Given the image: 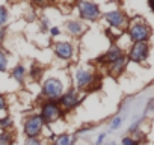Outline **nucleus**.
<instances>
[{"instance_id":"23","label":"nucleus","mask_w":154,"mask_h":145,"mask_svg":"<svg viewBox=\"0 0 154 145\" xmlns=\"http://www.w3.org/2000/svg\"><path fill=\"white\" fill-rule=\"evenodd\" d=\"M39 74H41V72H39V69L33 66V68H32V71H30V76H32L33 79H38V77H39Z\"/></svg>"},{"instance_id":"24","label":"nucleus","mask_w":154,"mask_h":145,"mask_svg":"<svg viewBox=\"0 0 154 145\" xmlns=\"http://www.w3.org/2000/svg\"><path fill=\"white\" fill-rule=\"evenodd\" d=\"M6 109V101H5V97L0 95V110H5Z\"/></svg>"},{"instance_id":"11","label":"nucleus","mask_w":154,"mask_h":145,"mask_svg":"<svg viewBox=\"0 0 154 145\" xmlns=\"http://www.w3.org/2000/svg\"><path fill=\"white\" fill-rule=\"evenodd\" d=\"M127 57L125 56H121L119 59H116L115 62H112L110 63V74L112 76H118V74H121V72L124 71V68H125V65H127Z\"/></svg>"},{"instance_id":"22","label":"nucleus","mask_w":154,"mask_h":145,"mask_svg":"<svg viewBox=\"0 0 154 145\" xmlns=\"http://www.w3.org/2000/svg\"><path fill=\"white\" fill-rule=\"evenodd\" d=\"M24 145H41V142H39V139H36V137H29V139L24 142Z\"/></svg>"},{"instance_id":"5","label":"nucleus","mask_w":154,"mask_h":145,"mask_svg":"<svg viewBox=\"0 0 154 145\" xmlns=\"http://www.w3.org/2000/svg\"><path fill=\"white\" fill-rule=\"evenodd\" d=\"M42 127H44L42 118H41L39 115H35V116H30V118L26 121V124H24V133H26L29 137H36V136L41 133Z\"/></svg>"},{"instance_id":"3","label":"nucleus","mask_w":154,"mask_h":145,"mask_svg":"<svg viewBox=\"0 0 154 145\" xmlns=\"http://www.w3.org/2000/svg\"><path fill=\"white\" fill-rule=\"evenodd\" d=\"M60 115H62V110L56 101H47L45 104H42L41 118H42L44 124H51V122L57 121L60 118Z\"/></svg>"},{"instance_id":"14","label":"nucleus","mask_w":154,"mask_h":145,"mask_svg":"<svg viewBox=\"0 0 154 145\" xmlns=\"http://www.w3.org/2000/svg\"><path fill=\"white\" fill-rule=\"evenodd\" d=\"M66 29H68V32L72 33V35H79V33H82V30H83L82 24L77 23V21H68V23H66Z\"/></svg>"},{"instance_id":"25","label":"nucleus","mask_w":154,"mask_h":145,"mask_svg":"<svg viewBox=\"0 0 154 145\" xmlns=\"http://www.w3.org/2000/svg\"><path fill=\"white\" fill-rule=\"evenodd\" d=\"M104 137H106V133H101V134L98 136V139H97V145H101V142L104 140Z\"/></svg>"},{"instance_id":"12","label":"nucleus","mask_w":154,"mask_h":145,"mask_svg":"<svg viewBox=\"0 0 154 145\" xmlns=\"http://www.w3.org/2000/svg\"><path fill=\"white\" fill-rule=\"evenodd\" d=\"M122 56V53H121V48L118 47V45H112L109 50H107V53L103 56V59H104V62H109V63H112V62H115L116 59H119Z\"/></svg>"},{"instance_id":"13","label":"nucleus","mask_w":154,"mask_h":145,"mask_svg":"<svg viewBox=\"0 0 154 145\" xmlns=\"http://www.w3.org/2000/svg\"><path fill=\"white\" fill-rule=\"evenodd\" d=\"M24 76H26V69L23 65H17L14 69H12V77L17 80V82H23L24 80Z\"/></svg>"},{"instance_id":"27","label":"nucleus","mask_w":154,"mask_h":145,"mask_svg":"<svg viewBox=\"0 0 154 145\" xmlns=\"http://www.w3.org/2000/svg\"><path fill=\"white\" fill-rule=\"evenodd\" d=\"M51 33H53V35H57V33H59V29H57V27H53V29H51Z\"/></svg>"},{"instance_id":"8","label":"nucleus","mask_w":154,"mask_h":145,"mask_svg":"<svg viewBox=\"0 0 154 145\" xmlns=\"http://www.w3.org/2000/svg\"><path fill=\"white\" fill-rule=\"evenodd\" d=\"M54 51H56V54L59 56V57H62V59H69L71 56H72V45L69 44V42H57L56 45H54Z\"/></svg>"},{"instance_id":"9","label":"nucleus","mask_w":154,"mask_h":145,"mask_svg":"<svg viewBox=\"0 0 154 145\" xmlns=\"http://www.w3.org/2000/svg\"><path fill=\"white\" fill-rule=\"evenodd\" d=\"M75 80H77V86H79V88H85V86L92 83L94 77H92V74L89 71L79 69V71H77V74H75Z\"/></svg>"},{"instance_id":"1","label":"nucleus","mask_w":154,"mask_h":145,"mask_svg":"<svg viewBox=\"0 0 154 145\" xmlns=\"http://www.w3.org/2000/svg\"><path fill=\"white\" fill-rule=\"evenodd\" d=\"M62 89H63V85L60 80L57 79H47L42 85V94L50 100V101H54V100H59V97H62Z\"/></svg>"},{"instance_id":"10","label":"nucleus","mask_w":154,"mask_h":145,"mask_svg":"<svg viewBox=\"0 0 154 145\" xmlns=\"http://www.w3.org/2000/svg\"><path fill=\"white\" fill-rule=\"evenodd\" d=\"M77 103H79V97H77V94L74 91H69V92H66L65 95L60 97V104L65 106V107H68V109L74 107Z\"/></svg>"},{"instance_id":"19","label":"nucleus","mask_w":154,"mask_h":145,"mask_svg":"<svg viewBox=\"0 0 154 145\" xmlns=\"http://www.w3.org/2000/svg\"><path fill=\"white\" fill-rule=\"evenodd\" d=\"M121 122H122L121 116H115V118H113V121L110 122V128H112V130H116V128L121 125Z\"/></svg>"},{"instance_id":"15","label":"nucleus","mask_w":154,"mask_h":145,"mask_svg":"<svg viewBox=\"0 0 154 145\" xmlns=\"http://www.w3.org/2000/svg\"><path fill=\"white\" fill-rule=\"evenodd\" d=\"M54 145H72V137L69 134H60L56 139V143Z\"/></svg>"},{"instance_id":"20","label":"nucleus","mask_w":154,"mask_h":145,"mask_svg":"<svg viewBox=\"0 0 154 145\" xmlns=\"http://www.w3.org/2000/svg\"><path fill=\"white\" fill-rule=\"evenodd\" d=\"M11 125H12V119L11 118H2L0 119V127L2 128H8Z\"/></svg>"},{"instance_id":"6","label":"nucleus","mask_w":154,"mask_h":145,"mask_svg":"<svg viewBox=\"0 0 154 145\" xmlns=\"http://www.w3.org/2000/svg\"><path fill=\"white\" fill-rule=\"evenodd\" d=\"M79 12H80V17L83 20H97L100 17V9L97 5L94 3H89V2H80L79 3Z\"/></svg>"},{"instance_id":"21","label":"nucleus","mask_w":154,"mask_h":145,"mask_svg":"<svg viewBox=\"0 0 154 145\" xmlns=\"http://www.w3.org/2000/svg\"><path fill=\"white\" fill-rule=\"evenodd\" d=\"M121 145H137V142L134 139H131V137H124L122 142H121Z\"/></svg>"},{"instance_id":"2","label":"nucleus","mask_w":154,"mask_h":145,"mask_svg":"<svg viewBox=\"0 0 154 145\" xmlns=\"http://www.w3.org/2000/svg\"><path fill=\"white\" fill-rule=\"evenodd\" d=\"M128 35H130V39L133 42H146V39L151 35V29L145 23H142V21L137 23L136 21V23L131 24V27L128 30Z\"/></svg>"},{"instance_id":"17","label":"nucleus","mask_w":154,"mask_h":145,"mask_svg":"<svg viewBox=\"0 0 154 145\" xmlns=\"http://www.w3.org/2000/svg\"><path fill=\"white\" fill-rule=\"evenodd\" d=\"M6 66H8V57L2 50H0V71H5Z\"/></svg>"},{"instance_id":"16","label":"nucleus","mask_w":154,"mask_h":145,"mask_svg":"<svg viewBox=\"0 0 154 145\" xmlns=\"http://www.w3.org/2000/svg\"><path fill=\"white\" fill-rule=\"evenodd\" d=\"M12 136L9 133H0V145H11Z\"/></svg>"},{"instance_id":"7","label":"nucleus","mask_w":154,"mask_h":145,"mask_svg":"<svg viewBox=\"0 0 154 145\" xmlns=\"http://www.w3.org/2000/svg\"><path fill=\"white\" fill-rule=\"evenodd\" d=\"M104 18L112 27H124L127 23V18L121 11H110L104 15Z\"/></svg>"},{"instance_id":"29","label":"nucleus","mask_w":154,"mask_h":145,"mask_svg":"<svg viewBox=\"0 0 154 145\" xmlns=\"http://www.w3.org/2000/svg\"><path fill=\"white\" fill-rule=\"evenodd\" d=\"M137 145H139V143H137Z\"/></svg>"},{"instance_id":"18","label":"nucleus","mask_w":154,"mask_h":145,"mask_svg":"<svg viewBox=\"0 0 154 145\" xmlns=\"http://www.w3.org/2000/svg\"><path fill=\"white\" fill-rule=\"evenodd\" d=\"M6 18H8V12H6V9H5V8H0V27L5 24Z\"/></svg>"},{"instance_id":"26","label":"nucleus","mask_w":154,"mask_h":145,"mask_svg":"<svg viewBox=\"0 0 154 145\" xmlns=\"http://www.w3.org/2000/svg\"><path fill=\"white\" fill-rule=\"evenodd\" d=\"M148 6L152 9V12H154V0H149V2H148Z\"/></svg>"},{"instance_id":"4","label":"nucleus","mask_w":154,"mask_h":145,"mask_svg":"<svg viewBox=\"0 0 154 145\" xmlns=\"http://www.w3.org/2000/svg\"><path fill=\"white\" fill-rule=\"evenodd\" d=\"M148 51H149V47H148L146 42H134L131 45V48H130L128 59L131 62L140 63V62H143L148 57Z\"/></svg>"},{"instance_id":"28","label":"nucleus","mask_w":154,"mask_h":145,"mask_svg":"<svg viewBox=\"0 0 154 145\" xmlns=\"http://www.w3.org/2000/svg\"><path fill=\"white\" fill-rule=\"evenodd\" d=\"M110 145H115V143H110Z\"/></svg>"}]
</instances>
